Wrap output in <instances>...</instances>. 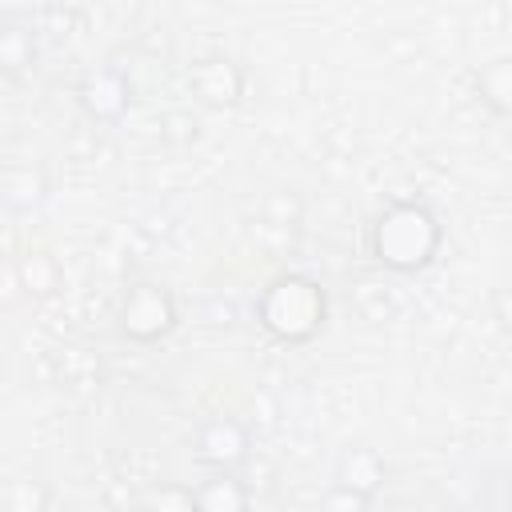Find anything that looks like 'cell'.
<instances>
[{
	"mask_svg": "<svg viewBox=\"0 0 512 512\" xmlns=\"http://www.w3.org/2000/svg\"><path fill=\"white\" fill-rule=\"evenodd\" d=\"M192 452L208 472H236L252 452V436L240 420L212 416L208 424H200V432L192 440Z\"/></svg>",
	"mask_w": 512,
	"mask_h": 512,
	"instance_id": "cell-6",
	"label": "cell"
},
{
	"mask_svg": "<svg viewBox=\"0 0 512 512\" xmlns=\"http://www.w3.org/2000/svg\"><path fill=\"white\" fill-rule=\"evenodd\" d=\"M196 512H252V492L236 472H208L192 484Z\"/></svg>",
	"mask_w": 512,
	"mask_h": 512,
	"instance_id": "cell-9",
	"label": "cell"
},
{
	"mask_svg": "<svg viewBox=\"0 0 512 512\" xmlns=\"http://www.w3.org/2000/svg\"><path fill=\"white\" fill-rule=\"evenodd\" d=\"M144 512H196L192 484L180 480H160L144 492Z\"/></svg>",
	"mask_w": 512,
	"mask_h": 512,
	"instance_id": "cell-13",
	"label": "cell"
},
{
	"mask_svg": "<svg viewBox=\"0 0 512 512\" xmlns=\"http://www.w3.org/2000/svg\"><path fill=\"white\" fill-rule=\"evenodd\" d=\"M48 172L40 168V164H12V168H4V176H0V200H4V208H12V212H32V208H40L44 204V196H48Z\"/></svg>",
	"mask_w": 512,
	"mask_h": 512,
	"instance_id": "cell-10",
	"label": "cell"
},
{
	"mask_svg": "<svg viewBox=\"0 0 512 512\" xmlns=\"http://www.w3.org/2000/svg\"><path fill=\"white\" fill-rule=\"evenodd\" d=\"M180 324L176 296L156 280H136L116 300V332L132 344H156Z\"/></svg>",
	"mask_w": 512,
	"mask_h": 512,
	"instance_id": "cell-3",
	"label": "cell"
},
{
	"mask_svg": "<svg viewBox=\"0 0 512 512\" xmlns=\"http://www.w3.org/2000/svg\"><path fill=\"white\" fill-rule=\"evenodd\" d=\"M384 480H388V460L368 444H356L336 460V488H348L372 500L384 488Z\"/></svg>",
	"mask_w": 512,
	"mask_h": 512,
	"instance_id": "cell-7",
	"label": "cell"
},
{
	"mask_svg": "<svg viewBox=\"0 0 512 512\" xmlns=\"http://www.w3.org/2000/svg\"><path fill=\"white\" fill-rule=\"evenodd\" d=\"M36 64V32L16 20V16H0V72L4 76H24Z\"/></svg>",
	"mask_w": 512,
	"mask_h": 512,
	"instance_id": "cell-12",
	"label": "cell"
},
{
	"mask_svg": "<svg viewBox=\"0 0 512 512\" xmlns=\"http://www.w3.org/2000/svg\"><path fill=\"white\" fill-rule=\"evenodd\" d=\"M256 324L276 344H308L328 324V296L312 276L280 272L256 296Z\"/></svg>",
	"mask_w": 512,
	"mask_h": 512,
	"instance_id": "cell-2",
	"label": "cell"
},
{
	"mask_svg": "<svg viewBox=\"0 0 512 512\" xmlns=\"http://www.w3.org/2000/svg\"><path fill=\"white\" fill-rule=\"evenodd\" d=\"M184 84H188V92H192V100L200 108H216V112L236 108L244 100V88H248L244 68L224 52L196 56L188 64V72H184Z\"/></svg>",
	"mask_w": 512,
	"mask_h": 512,
	"instance_id": "cell-4",
	"label": "cell"
},
{
	"mask_svg": "<svg viewBox=\"0 0 512 512\" xmlns=\"http://www.w3.org/2000/svg\"><path fill=\"white\" fill-rule=\"evenodd\" d=\"M4 500H8V512H44L48 488L40 480H32V476H16V480H8Z\"/></svg>",
	"mask_w": 512,
	"mask_h": 512,
	"instance_id": "cell-14",
	"label": "cell"
},
{
	"mask_svg": "<svg viewBox=\"0 0 512 512\" xmlns=\"http://www.w3.org/2000/svg\"><path fill=\"white\" fill-rule=\"evenodd\" d=\"M472 92L492 116L512 112V56H492L480 68H472Z\"/></svg>",
	"mask_w": 512,
	"mask_h": 512,
	"instance_id": "cell-11",
	"label": "cell"
},
{
	"mask_svg": "<svg viewBox=\"0 0 512 512\" xmlns=\"http://www.w3.org/2000/svg\"><path fill=\"white\" fill-rule=\"evenodd\" d=\"M196 132H200V120L192 112H168L160 120V136L168 144H188V140H196Z\"/></svg>",
	"mask_w": 512,
	"mask_h": 512,
	"instance_id": "cell-17",
	"label": "cell"
},
{
	"mask_svg": "<svg viewBox=\"0 0 512 512\" xmlns=\"http://www.w3.org/2000/svg\"><path fill=\"white\" fill-rule=\"evenodd\" d=\"M16 284L28 300H52L64 288V268L48 248H28L16 256Z\"/></svg>",
	"mask_w": 512,
	"mask_h": 512,
	"instance_id": "cell-8",
	"label": "cell"
},
{
	"mask_svg": "<svg viewBox=\"0 0 512 512\" xmlns=\"http://www.w3.org/2000/svg\"><path fill=\"white\" fill-rule=\"evenodd\" d=\"M440 244H444V228L436 212L420 200H392L368 224V256L396 276L424 272L436 260Z\"/></svg>",
	"mask_w": 512,
	"mask_h": 512,
	"instance_id": "cell-1",
	"label": "cell"
},
{
	"mask_svg": "<svg viewBox=\"0 0 512 512\" xmlns=\"http://www.w3.org/2000/svg\"><path fill=\"white\" fill-rule=\"evenodd\" d=\"M76 100H80V108H84L88 120H96V124H120V120L132 112L136 88H132L128 72L104 64V68H92V72L80 80Z\"/></svg>",
	"mask_w": 512,
	"mask_h": 512,
	"instance_id": "cell-5",
	"label": "cell"
},
{
	"mask_svg": "<svg viewBox=\"0 0 512 512\" xmlns=\"http://www.w3.org/2000/svg\"><path fill=\"white\" fill-rule=\"evenodd\" d=\"M316 512H372V500L368 496H360V492H348V488H328L324 496H320V508Z\"/></svg>",
	"mask_w": 512,
	"mask_h": 512,
	"instance_id": "cell-16",
	"label": "cell"
},
{
	"mask_svg": "<svg viewBox=\"0 0 512 512\" xmlns=\"http://www.w3.org/2000/svg\"><path fill=\"white\" fill-rule=\"evenodd\" d=\"M300 212H304V204H300V196L288 192V188H276V192H268V196L260 200V216H264L268 224H280V228L300 224Z\"/></svg>",
	"mask_w": 512,
	"mask_h": 512,
	"instance_id": "cell-15",
	"label": "cell"
}]
</instances>
